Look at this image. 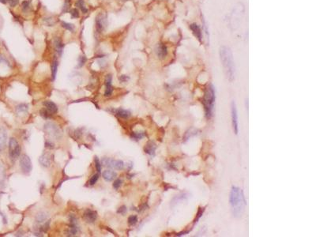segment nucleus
<instances>
[{
	"label": "nucleus",
	"mask_w": 316,
	"mask_h": 237,
	"mask_svg": "<svg viewBox=\"0 0 316 237\" xmlns=\"http://www.w3.org/2000/svg\"><path fill=\"white\" fill-rule=\"evenodd\" d=\"M156 55L160 59H164L167 54H168V50L164 44H160L156 48Z\"/></svg>",
	"instance_id": "ddd939ff"
},
{
	"label": "nucleus",
	"mask_w": 316,
	"mask_h": 237,
	"mask_svg": "<svg viewBox=\"0 0 316 237\" xmlns=\"http://www.w3.org/2000/svg\"><path fill=\"white\" fill-rule=\"evenodd\" d=\"M96 25H97V29L98 32L101 33L102 31L105 29L108 25V21L104 13H100L98 14L96 18Z\"/></svg>",
	"instance_id": "6e6552de"
},
{
	"label": "nucleus",
	"mask_w": 316,
	"mask_h": 237,
	"mask_svg": "<svg viewBox=\"0 0 316 237\" xmlns=\"http://www.w3.org/2000/svg\"><path fill=\"white\" fill-rule=\"evenodd\" d=\"M127 207L125 206H120L119 208L118 209L117 213L119 214H122V215H124V214L127 213Z\"/></svg>",
	"instance_id": "e433bc0d"
},
{
	"label": "nucleus",
	"mask_w": 316,
	"mask_h": 237,
	"mask_svg": "<svg viewBox=\"0 0 316 237\" xmlns=\"http://www.w3.org/2000/svg\"><path fill=\"white\" fill-rule=\"evenodd\" d=\"M232 213L236 217H240L244 212L246 201L243 191L237 187H232L229 197Z\"/></svg>",
	"instance_id": "f257e3e1"
},
{
	"label": "nucleus",
	"mask_w": 316,
	"mask_h": 237,
	"mask_svg": "<svg viewBox=\"0 0 316 237\" xmlns=\"http://www.w3.org/2000/svg\"><path fill=\"white\" fill-rule=\"evenodd\" d=\"M190 28L192 30L194 36H196V38H198V40H199L200 41H202V32H201L199 26L197 24H191L190 25Z\"/></svg>",
	"instance_id": "6ab92c4d"
},
{
	"label": "nucleus",
	"mask_w": 316,
	"mask_h": 237,
	"mask_svg": "<svg viewBox=\"0 0 316 237\" xmlns=\"http://www.w3.org/2000/svg\"><path fill=\"white\" fill-rule=\"evenodd\" d=\"M20 167L24 174H29L32 171V165L31 159L26 154L22 155L20 159Z\"/></svg>",
	"instance_id": "423d86ee"
},
{
	"label": "nucleus",
	"mask_w": 316,
	"mask_h": 237,
	"mask_svg": "<svg viewBox=\"0 0 316 237\" xmlns=\"http://www.w3.org/2000/svg\"><path fill=\"white\" fill-rule=\"evenodd\" d=\"M204 210H205V209H204V208H199V210H198V213H197V217H196V218H195V220H194V224H195V223H197V222H198V219H199V218L201 217V216H202V213H203Z\"/></svg>",
	"instance_id": "c9c22d12"
},
{
	"label": "nucleus",
	"mask_w": 316,
	"mask_h": 237,
	"mask_svg": "<svg viewBox=\"0 0 316 237\" xmlns=\"http://www.w3.org/2000/svg\"><path fill=\"white\" fill-rule=\"evenodd\" d=\"M94 161H95V166H96V168H97V171L98 173H101V161H100L99 158L97 157H95V159H94Z\"/></svg>",
	"instance_id": "2f4dec72"
},
{
	"label": "nucleus",
	"mask_w": 316,
	"mask_h": 237,
	"mask_svg": "<svg viewBox=\"0 0 316 237\" xmlns=\"http://www.w3.org/2000/svg\"><path fill=\"white\" fill-rule=\"evenodd\" d=\"M69 7H70V0H67L64 4V6H63V12L67 11Z\"/></svg>",
	"instance_id": "ea45409f"
},
{
	"label": "nucleus",
	"mask_w": 316,
	"mask_h": 237,
	"mask_svg": "<svg viewBox=\"0 0 316 237\" xmlns=\"http://www.w3.org/2000/svg\"><path fill=\"white\" fill-rule=\"evenodd\" d=\"M8 2L10 3V6L14 7V6H17V3H18V0H8Z\"/></svg>",
	"instance_id": "58836bf2"
},
{
	"label": "nucleus",
	"mask_w": 316,
	"mask_h": 237,
	"mask_svg": "<svg viewBox=\"0 0 316 237\" xmlns=\"http://www.w3.org/2000/svg\"><path fill=\"white\" fill-rule=\"evenodd\" d=\"M121 185H122V180H120V179H117L113 183V188L116 190H118L121 187Z\"/></svg>",
	"instance_id": "473e14b6"
},
{
	"label": "nucleus",
	"mask_w": 316,
	"mask_h": 237,
	"mask_svg": "<svg viewBox=\"0 0 316 237\" xmlns=\"http://www.w3.org/2000/svg\"><path fill=\"white\" fill-rule=\"evenodd\" d=\"M44 105L46 108V109L49 111L51 114H55L58 111V107L54 102L50 101V100H46L44 102Z\"/></svg>",
	"instance_id": "f8f14e48"
},
{
	"label": "nucleus",
	"mask_w": 316,
	"mask_h": 237,
	"mask_svg": "<svg viewBox=\"0 0 316 237\" xmlns=\"http://www.w3.org/2000/svg\"><path fill=\"white\" fill-rule=\"evenodd\" d=\"M21 154V146L19 145L17 140L14 138H11L9 141V155L12 161H14L18 158Z\"/></svg>",
	"instance_id": "20e7f679"
},
{
	"label": "nucleus",
	"mask_w": 316,
	"mask_h": 237,
	"mask_svg": "<svg viewBox=\"0 0 316 237\" xmlns=\"http://www.w3.org/2000/svg\"><path fill=\"white\" fill-rule=\"evenodd\" d=\"M30 8V1L29 0H25L23 1L22 3H21V9L24 12H27L29 10Z\"/></svg>",
	"instance_id": "cd10ccee"
},
{
	"label": "nucleus",
	"mask_w": 316,
	"mask_h": 237,
	"mask_svg": "<svg viewBox=\"0 0 316 237\" xmlns=\"http://www.w3.org/2000/svg\"><path fill=\"white\" fill-rule=\"evenodd\" d=\"M115 161H116V160L109 158V157H104V158H102V160H101V164L105 167H107V168H114Z\"/></svg>",
	"instance_id": "aec40b11"
},
{
	"label": "nucleus",
	"mask_w": 316,
	"mask_h": 237,
	"mask_svg": "<svg viewBox=\"0 0 316 237\" xmlns=\"http://www.w3.org/2000/svg\"><path fill=\"white\" fill-rule=\"evenodd\" d=\"M86 60H87V59H86V57H85V56H80L79 57V59H78V67H82V66H84V64L86 63Z\"/></svg>",
	"instance_id": "72a5a7b5"
},
{
	"label": "nucleus",
	"mask_w": 316,
	"mask_h": 237,
	"mask_svg": "<svg viewBox=\"0 0 316 237\" xmlns=\"http://www.w3.org/2000/svg\"><path fill=\"white\" fill-rule=\"evenodd\" d=\"M44 131L50 135L52 138H55V139H59L60 137H61V130H59V128L55 124H54L53 122H48L44 125Z\"/></svg>",
	"instance_id": "39448f33"
},
{
	"label": "nucleus",
	"mask_w": 316,
	"mask_h": 237,
	"mask_svg": "<svg viewBox=\"0 0 316 237\" xmlns=\"http://www.w3.org/2000/svg\"><path fill=\"white\" fill-rule=\"evenodd\" d=\"M47 218H48V213H47L40 212L39 213L36 214V221L38 223H41V222H44Z\"/></svg>",
	"instance_id": "5701e85b"
},
{
	"label": "nucleus",
	"mask_w": 316,
	"mask_h": 237,
	"mask_svg": "<svg viewBox=\"0 0 316 237\" xmlns=\"http://www.w3.org/2000/svg\"><path fill=\"white\" fill-rule=\"evenodd\" d=\"M231 113H232V127L234 130L235 134H238L239 132V121H238V114H237V109H236V103L232 101L231 104Z\"/></svg>",
	"instance_id": "0eeeda50"
},
{
	"label": "nucleus",
	"mask_w": 316,
	"mask_h": 237,
	"mask_svg": "<svg viewBox=\"0 0 316 237\" xmlns=\"http://www.w3.org/2000/svg\"><path fill=\"white\" fill-rule=\"evenodd\" d=\"M215 91L213 86H210L207 88L205 97L203 99V104L206 115L208 119L211 118L213 115V108H214V103H215Z\"/></svg>",
	"instance_id": "7ed1b4c3"
},
{
	"label": "nucleus",
	"mask_w": 316,
	"mask_h": 237,
	"mask_svg": "<svg viewBox=\"0 0 316 237\" xmlns=\"http://www.w3.org/2000/svg\"><path fill=\"white\" fill-rule=\"evenodd\" d=\"M70 13H71L72 18H78V17H79V12H78L77 9H72L70 11Z\"/></svg>",
	"instance_id": "f704fd0d"
},
{
	"label": "nucleus",
	"mask_w": 316,
	"mask_h": 237,
	"mask_svg": "<svg viewBox=\"0 0 316 237\" xmlns=\"http://www.w3.org/2000/svg\"><path fill=\"white\" fill-rule=\"evenodd\" d=\"M114 112L116 115H118L119 117L123 119H127L128 117H130V115H131L130 111L123 108L116 109V110H114Z\"/></svg>",
	"instance_id": "a211bd4d"
},
{
	"label": "nucleus",
	"mask_w": 316,
	"mask_h": 237,
	"mask_svg": "<svg viewBox=\"0 0 316 237\" xmlns=\"http://www.w3.org/2000/svg\"><path fill=\"white\" fill-rule=\"evenodd\" d=\"M156 149V144H155L154 142H149L148 143L145 145V148H144V150H145V152L147 153V154L150 155V156H154Z\"/></svg>",
	"instance_id": "2eb2a0df"
},
{
	"label": "nucleus",
	"mask_w": 316,
	"mask_h": 237,
	"mask_svg": "<svg viewBox=\"0 0 316 237\" xmlns=\"http://www.w3.org/2000/svg\"><path fill=\"white\" fill-rule=\"evenodd\" d=\"M40 115L44 119H48L51 117L52 114H51L46 108H43L42 110H40Z\"/></svg>",
	"instance_id": "7c9ffc66"
},
{
	"label": "nucleus",
	"mask_w": 316,
	"mask_h": 237,
	"mask_svg": "<svg viewBox=\"0 0 316 237\" xmlns=\"http://www.w3.org/2000/svg\"><path fill=\"white\" fill-rule=\"evenodd\" d=\"M102 176H103V178L106 181L111 182L116 179V176H117V174H116L114 171L109 170L108 169V170H105V172L102 173Z\"/></svg>",
	"instance_id": "dca6fc26"
},
{
	"label": "nucleus",
	"mask_w": 316,
	"mask_h": 237,
	"mask_svg": "<svg viewBox=\"0 0 316 237\" xmlns=\"http://www.w3.org/2000/svg\"><path fill=\"white\" fill-rule=\"evenodd\" d=\"M7 133L3 127H0V152L2 151L6 145Z\"/></svg>",
	"instance_id": "9b49d317"
},
{
	"label": "nucleus",
	"mask_w": 316,
	"mask_h": 237,
	"mask_svg": "<svg viewBox=\"0 0 316 237\" xmlns=\"http://www.w3.org/2000/svg\"><path fill=\"white\" fill-rule=\"evenodd\" d=\"M61 25L65 29H67V30L68 31H71V32H74V26L73 24L67 23V22H65V21H62Z\"/></svg>",
	"instance_id": "a878e982"
},
{
	"label": "nucleus",
	"mask_w": 316,
	"mask_h": 237,
	"mask_svg": "<svg viewBox=\"0 0 316 237\" xmlns=\"http://www.w3.org/2000/svg\"><path fill=\"white\" fill-rule=\"evenodd\" d=\"M83 219H84L85 221L87 222V223L93 224V223H94L97 219V212L94 210H90V209H88V210H86V212L84 213V214H83Z\"/></svg>",
	"instance_id": "1a4fd4ad"
},
{
	"label": "nucleus",
	"mask_w": 316,
	"mask_h": 237,
	"mask_svg": "<svg viewBox=\"0 0 316 237\" xmlns=\"http://www.w3.org/2000/svg\"><path fill=\"white\" fill-rule=\"evenodd\" d=\"M39 162L42 166L48 168L51 165V157L48 153H44L42 156H40L39 159Z\"/></svg>",
	"instance_id": "4468645a"
},
{
	"label": "nucleus",
	"mask_w": 316,
	"mask_h": 237,
	"mask_svg": "<svg viewBox=\"0 0 316 237\" xmlns=\"http://www.w3.org/2000/svg\"><path fill=\"white\" fill-rule=\"evenodd\" d=\"M54 45H55V50L57 53L59 54V56H61L62 54H63V48H64V44L62 42V40L59 38V37H56V38L54 40Z\"/></svg>",
	"instance_id": "f3484780"
},
{
	"label": "nucleus",
	"mask_w": 316,
	"mask_h": 237,
	"mask_svg": "<svg viewBox=\"0 0 316 237\" xmlns=\"http://www.w3.org/2000/svg\"><path fill=\"white\" fill-rule=\"evenodd\" d=\"M144 136H145V133L144 132H132V134L131 135H130V137H131L132 138H133L134 140H140L142 138H144Z\"/></svg>",
	"instance_id": "b1692460"
},
{
	"label": "nucleus",
	"mask_w": 316,
	"mask_h": 237,
	"mask_svg": "<svg viewBox=\"0 0 316 237\" xmlns=\"http://www.w3.org/2000/svg\"><path fill=\"white\" fill-rule=\"evenodd\" d=\"M99 177H100V173H98V172H97V173H96L95 175H94V176H92L91 179H90V185H91V186L95 185L96 183H97V180H98V179H99Z\"/></svg>",
	"instance_id": "c756f323"
},
{
	"label": "nucleus",
	"mask_w": 316,
	"mask_h": 237,
	"mask_svg": "<svg viewBox=\"0 0 316 237\" xmlns=\"http://www.w3.org/2000/svg\"><path fill=\"white\" fill-rule=\"evenodd\" d=\"M0 2H2V3H3V4H6V0H0Z\"/></svg>",
	"instance_id": "a19ab883"
},
{
	"label": "nucleus",
	"mask_w": 316,
	"mask_h": 237,
	"mask_svg": "<svg viewBox=\"0 0 316 237\" xmlns=\"http://www.w3.org/2000/svg\"><path fill=\"white\" fill-rule=\"evenodd\" d=\"M138 222V217L136 215H132V216H130L129 218H128V224L130 225H135Z\"/></svg>",
	"instance_id": "c85d7f7f"
},
{
	"label": "nucleus",
	"mask_w": 316,
	"mask_h": 237,
	"mask_svg": "<svg viewBox=\"0 0 316 237\" xmlns=\"http://www.w3.org/2000/svg\"><path fill=\"white\" fill-rule=\"evenodd\" d=\"M58 66H59V62H58L57 59L55 58L53 59L52 63V81H54L56 78V74H57V70H58Z\"/></svg>",
	"instance_id": "412c9836"
},
{
	"label": "nucleus",
	"mask_w": 316,
	"mask_h": 237,
	"mask_svg": "<svg viewBox=\"0 0 316 237\" xmlns=\"http://www.w3.org/2000/svg\"><path fill=\"white\" fill-rule=\"evenodd\" d=\"M76 6L80 8V10H82V13H86L88 12V9L85 6V2L83 0H78V2H76Z\"/></svg>",
	"instance_id": "393cba45"
},
{
	"label": "nucleus",
	"mask_w": 316,
	"mask_h": 237,
	"mask_svg": "<svg viewBox=\"0 0 316 237\" xmlns=\"http://www.w3.org/2000/svg\"><path fill=\"white\" fill-rule=\"evenodd\" d=\"M112 76L111 75H107L106 79H105V95L106 97H109L112 95L113 91L112 86Z\"/></svg>",
	"instance_id": "9d476101"
},
{
	"label": "nucleus",
	"mask_w": 316,
	"mask_h": 237,
	"mask_svg": "<svg viewBox=\"0 0 316 237\" xmlns=\"http://www.w3.org/2000/svg\"><path fill=\"white\" fill-rule=\"evenodd\" d=\"M124 167V164L121 160H116L115 161L114 168L116 170H122Z\"/></svg>",
	"instance_id": "bb28decb"
},
{
	"label": "nucleus",
	"mask_w": 316,
	"mask_h": 237,
	"mask_svg": "<svg viewBox=\"0 0 316 237\" xmlns=\"http://www.w3.org/2000/svg\"><path fill=\"white\" fill-rule=\"evenodd\" d=\"M28 108H29V106L25 104H21L19 105H17L16 107V111H17L19 115H21V114H25V113H27L28 111Z\"/></svg>",
	"instance_id": "4be33fe9"
},
{
	"label": "nucleus",
	"mask_w": 316,
	"mask_h": 237,
	"mask_svg": "<svg viewBox=\"0 0 316 237\" xmlns=\"http://www.w3.org/2000/svg\"><path fill=\"white\" fill-rule=\"evenodd\" d=\"M130 78L128 76H127V75H122V76H120L119 78V80L121 82H127V81H129Z\"/></svg>",
	"instance_id": "4c0bfd02"
},
{
	"label": "nucleus",
	"mask_w": 316,
	"mask_h": 237,
	"mask_svg": "<svg viewBox=\"0 0 316 237\" xmlns=\"http://www.w3.org/2000/svg\"><path fill=\"white\" fill-rule=\"evenodd\" d=\"M220 57L227 78L232 82L235 79V64L232 52L229 48L222 47L220 48Z\"/></svg>",
	"instance_id": "f03ea898"
}]
</instances>
